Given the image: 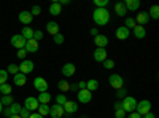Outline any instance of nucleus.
<instances>
[{"label": "nucleus", "mask_w": 159, "mask_h": 118, "mask_svg": "<svg viewBox=\"0 0 159 118\" xmlns=\"http://www.w3.org/2000/svg\"><path fill=\"white\" fill-rule=\"evenodd\" d=\"M92 19L97 26H105L110 21V11L107 8H96L92 13Z\"/></svg>", "instance_id": "1"}, {"label": "nucleus", "mask_w": 159, "mask_h": 118, "mask_svg": "<svg viewBox=\"0 0 159 118\" xmlns=\"http://www.w3.org/2000/svg\"><path fill=\"white\" fill-rule=\"evenodd\" d=\"M121 104H123V110H124V112H127V113H130V112H135V107H137V101H135L134 97L126 96V97L121 101Z\"/></svg>", "instance_id": "2"}, {"label": "nucleus", "mask_w": 159, "mask_h": 118, "mask_svg": "<svg viewBox=\"0 0 159 118\" xmlns=\"http://www.w3.org/2000/svg\"><path fill=\"white\" fill-rule=\"evenodd\" d=\"M135 110H137V113H139L140 116H143V115L150 113V112H151V102H150V101H147V99H143V101L137 102V107H135Z\"/></svg>", "instance_id": "3"}, {"label": "nucleus", "mask_w": 159, "mask_h": 118, "mask_svg": "<svg viewBox=\"0 0 159 118\" xmlns=\"http://www.w3.org/2000/svg\"><path fill=\"white\" fill-rule=\"evenodd\" d=\"M108 83H110V85H111V88H115V89H121V88L124 86V80H123V77H121V75H118V73L110 75Z\"/></svg>", "instance_id": "4"}, {"label": "nucleus", "mask_w": 159, "mask_h": 118, "mask_svg": "<svg viewBox=\"0 0 159 118\" xmlns=\"http://www.w3.org/2000/svg\"><path fill=\"white\" fill-rule=\"evenodd\" d=\"M18 69H19V72H21V73L27 75V73H30V72L34 70V62H32V61H29V59H24V61L18 65Z\"/></svg>", "instance_id": "5"}, {"label": "nucleus", "mask_w": 159, "mask_h": 118, "mask_svg": "<svg viewBox=\"0 0 159 118\" xmlns=\"http://www.w3.org/2000/svg\"><path fill=\"white\" fill-rule=\"evenodd\" d=\"M76 97H78V102L88 104V102H91V99H92V93H91V91H88V89H78Z\"/></svg>", "instance_id": "6"}, {"label": "nucleus", "mask_w": 159, "mask_h": 118, "mask_svg": "<svg viewBox=\"0 0 159 118\" xmlns=\"http://www.w3.org/2000/svg\"><path fill=\"white\" fill-rule=\"evenodd\" d=\"M62 75L65 77V78H69V77H73L75 75V72H76V67H75V64H72V62H67V64H64L62 65Z\"/></svg>", "instance_id": "7"}, {"label": "nucleus", "mask_w": 159, "mask_h": 118, "mask_svg": "<svg viewBox=\"0 0 159 118\" xmlns=\"http://www.w3.org/2000/svg\"><path fill=\"white\" fill-rule=\"evenodd\" d=\"M11 45L15 46V48H18V50H22L24 45H25V38H24L21 34L13 35V37H11Z\"/></svg>", "instance_id": "8"}, {"label": "nucleus", "mask_w": 159, "mask_h": 118, "mask_svg": "<svg viewBox=\"0 0 159 118\" xmlns=\"http://www.w3.org/2000/svg\"><path fill=\"white\" fill-rule=\"evenodd\" d=\"M34 86H35V89L40 91V93H45V91L48 89V82L45 80V78H42V77H37L34 80Z\"/></svg>", "instance_id": "9"}, {"label": "nucleus", "mask_w": 159, "mask_h": 118, "mask_svg": "<svg viewBox=\"0 0 159 118\" xmlns=\"http://www.w3.org/2000/svg\"><path fill=\"white\" fill-rule=\"evenodd\" d=\"M49 115H51L52 118H61V116H64V115H65L64 107H62V106H57V104H54V106L49 107Z\"/></svg>", "instance_id": "10"}, {"label": "nucleus", "mask_w": 159, "mask_h": 118, "mask_svg": "<svg viewBox=\"0 0 159 118\" xmlns=\"http://www.w3.org/2000/svg\"><path fill=\"white\" fill-rule=\"evenodd\" d=\"M24 50H25V53H37V51H38V42L34 40V38H30V40H25Z\"/></svg>", "instance_id": "11"}, {"label": "nucleus", "mask_w": 159, "mask_h": 118, "mask_svg": "<svg viewBox=\"0 0 159 118\" xmlns=\"http://www.w3.org/2000/svg\"><path fill=\"white\" fill-rule=\"evenodd\" d=\"M38 106H40V104H38V101L35 97H27L24 101V107L27 109L29 112H35L38 109Z\"/></svg>", "instance_id": "12"}, {"label": "nucleus", "mask_w": 159, "mask_h": 118, "mask_svg": "<svg viewBox=\"0 0 159 118\" xmlns=\"http://www.w3.org/2000/svg\"><path fill=\"white\" fill-rule=\"evenodd\" d=\"M92 58H94V61H97V62H103L105 59H107V50L105 48H96Z\"/></svg>", "instance_id": "13"}, {"label": "nucleus", "mask_w": 159, "mask_h": 118, "mask_svg": "<svg viewBox=\"0 0 159 118\" xmlns=\"http://www.w3.org/2000/svg\"><path fill=\"white\" fill-rule=\"evenodd\" d=\"M59 24L56 22V21H49V22H46V32L49 34V35H52V37H54V35H57L59 34Z\"/></svg>", "instance_id": "14"}, {"label": "nucleus", "mask_w": 159, "mask_h": 118, "mask_svg": "<svg viewBox=\"0 0 159 118\" xmlns=\"http://www.w3.org/2000/svg\"><path fill=\"white\" fill-rule=\"evenodd\" d=\"M94 43H96V46H97V48H105V46L108 45V38H107V35L99 34V35H96V37H94Z\"/></svg>", "instance_id": "15"}, {"label": "nucleus", "mask_w": 159, "mask_h": 118, "mask_svg": "<svg viewBox=\"0 0 159 118\" xmlns=\"http://www.w3.org/2000/svg\"><path fill=\"white\" fill-rule=\"evenodd\" d=\"M62 107H64V112H65V113L73 115V113L78 110V104H76V102H73V101H69V99H67V102H65Z\"/></svg>", "instance_id": "16"}, {"label": "nucleus", "mask_w": 159, "mask_h": 118, "mask_svg": "<svg viewBox=\"0 0 159 118\" xmlns=\"http://www.w3.org/2000/svg\"><path fill=\"white\" fill-rule=\"evenodd\" d=\"M32 15H30V11H27V10H22L21 13H19V16H18V19H19V22H22V24H30L32 22Z\"/></svg>", "instance_id": "17"}, {"label": "nucleus", "mask_w": 159, "mask_h": 118, "mask_svg": "<svg viewBox=\"0 0 159 118\" xmlns=\"http://www.w3.org/2000/svg\"><path fill=\"white\" fill-rule=\"evenodd\" d=\"M134 19H135V22L139 26H145V24H148V21H150V15H148V11H142V13H139L137 18H134Z\"/></svg>", "instance_id": "18"}, {"label": "nucleus", "mask_w": 159, "mask_h": 118, "mask_svg": "<svg viewBox=\"0 0 159 118\" xmlns=\"http://www.w3.org/2000/svg\"><path fill=\"white\" fill-rule=\"evenodd\" d=\"M129 34H130V31L126 29L124 26H121V27L116 29V38L118 40H126V38H129Z\"/></svg>", "instance_id": "19"}, {"label": "nucleus", "mask_w": 159, "mask_h": 118, "mask_svg": "<svg viewBox=\"0 0 159 118\" xmlns=\"http://www.w3.org/2000/svg\"><path fill=\"white\" fill-rule=\"evenodd\" d=\"M124 7H126V10H129V11H137V10L140 8V0H126Z\"/></svg>", "instance_id": "20"}, {"label": "nucleus", "mask_w": 159, "mask_h": 118, "mask_svg": "<svg viewBox=\"0 0 159 118\" xmlns=\"http://www.w3.org/2000/svg\"><path fill=\"white\" fill-rule=\"evenodd\" d=\"M132 32H134L135 38H145V37H147V29H145L143 26H139V24L132 29Z\"/></svg>", "instance_id": "21"}, {"label": "nucleus", "mask_w": 159, "mask_h": 118, "mask_svg": "<svg viewBox=\"0 0 159 118\" xmlns=\"http://www.w3.org/2000/svg\"><path fill=\"white\" fill-rule=\"evenodd\" d=\"M13 80H15V85H18V86H24L25 83H27V77H25L24 73H21V72H18L15 77H13Z\"/></svg>", "instance_id": "22"}, {"label": "nucleus", "mask_w": 159, "mask_h": 118, "mask_svg": "<svg viewBox=\"0 0 159 118\" xmlns=\"http://www.w3.org/2000/svg\"><path fill=\"white\" fill-rule=\"evenodd\" d=\"M62 13V7L57 3V2H52L51 5H49V15H52V16H59Z\"/></svg>", "instance_id": "23"}, {"label": "nucleus", "mask_w": 159, "mask_h": 118, "mask_svg": "<svg viewBox=\"0 0 159 118\" xmlns=\"http://www.w3.org/2000/svg\"><path fill=\"white\" fill-rule=\"evenodd\" d=\"M115 13L118 16H124L126 13H127V10H126V7H124V2H118V3H115Z\"/></svg>", "instance_id": "24"}, {"label": "nucleus", "mask_w": 159, "mask_h": 118, "mask_svg": "<svg viewBox=\"0 0 159 118\" xmlns=\"http://www.w3.org/2000/svg\"><path fill=\"white\" fill-rule=\"evenodd\" d=\"M86 89L88 91H96V89H99V80H96V78H91V80H88L86 82Z\"/></svg>", "instance_id": "25"}, {"label": "nucleus", "mask_w": 159, "mask_h": 118, "mask_svg": "<svg viewBox=\"0 0 159 118\" xmlns=\"http://www.w3.org/2000/svg\"><path fill=\"white\" fill-rule=\"evenodd\" d=\"M38 104H45V106H48V102L51 101V94L48 93V91H45V93H40V96L37 97Z\"/></svg>", "instance_id": "26"}, {"label": "nucleus", "mask_w": 159, "mask_h": 118, "mask_svg": "<svg viewBox=\"0 0 159 118\" xmlns=\"http://www.w3.org/2000/svg\"><path fill=\"white\" fill-rule=\"evenodd\" d=\"M21 35L25 38V40H30V38H34V31L29 27V26H25V27H22V32Z\"/></svg>", "instance_id": "27"}, {"label": "nucleus", "mask_w": 159, "mask_h": 118, "mask_svg": "<svg viewBox=\"0 0 159 118\" xmlns=\"http://www.w3.org/2000/svg\"><path fill=\"white\" fill-rule=\"evenodd\" d=\"M57 86H59V89L62 91V94L65 93V91H70V83H69L67 80H65V78H64V80H59Z\"/></svg>", "instance_id": "28"}, {"label": "nucleus", "mask_w": 159, "mask_h": 118, "mask_svg": "<svg viewBox=\"0 0 159 118\" xmlns=\"http://www.w3.org/2000/svg\"><path fill=\"white\" fill-rule=\"evenodd\" d=\"M148 15H150V18H153V19H159V7H157V5H153V7L150 8V11H148Z\"/></svg>", "instance_id": "29"}, {"label": "nucleus", "mask_w": 159, "mask_h": 118, "mask_svg": "<svg viewBox=\"0 0 159 118\" xmlns=\"http://www.w3.org/2000/svg\"><path fill=\"white\" fill-rule=\"evenodd\" d=\"M37 113H38V115H42V116H45V115L49 113V107L45 106V104H40L38 109H37Z\"/></svg>", "instance_id": "30"}, {"label": "nucleus", "mask_w": 159, "mask_h": 118, "mask_svg": "<svg viewBox=\"0 0 159 118\" xmlns=\"http://www.w3.org/2000/svg\"><path fill=\"white\" fill-rule=\"evenodd\" d=\"M135 26H137V22H135L134 18H126V21H124V27H126V29L130 31V29H134Z\"/></svg>", "instance_id": "31"}, {"label": "nucleus", "mask_w": 159, "mask_h": 118, "mask_svg": "<svg viewBox=\"0 0 159 118\" xmlns=\"http://www.w3.org/2000/svg\"><path fill=\"white\" fill-rule=\"evenodd\" d=\"M10 109V112H11V115H19V112H21V106L18 102H13L11 106L8 107Z\"/></svg>", "instance_id": "32"}, {"label": "nucleus", "mask_w": 159, "mask_h": 118, "mask_svg": "<svg viewBox=\"0 0 159 118\" xmlns=\"http://www.w3.org/2000/svg\"><path fill=\"white\" fill-rule=\"evenodd\" d=\"M0 93H2L3 96H10V94H11V86H10L8 83L0 85Z\"/></svg>", "instance_id": "33"}, {"label": "nucleus", "mask_w": 159, "mask_h": 118, "mask_svg": "<svg viewBox=\"0 0 159 118\" xmlns=\"http://www.w3.org/2000/svg\"><path fill=\"white\" fill-rule=\"evenodd\" d=\"M0 102H2V106L10 107V106H11V104L15 102V101H13V97H11V94H10V96H3L2 99H0Z\"/></svg>", "instance_id": "34"}, {"label": "nucleus", "mask_w": 159, "mask_h": 118, "mask_svg": "<svg viewBox=\"0 0 159 118\" xmlns=\"http://www.w3.org/2000/svg\"><path fill=\"white\" fill-rule=\"evenodd\" d=\"M7 72H8V73H11L13 77H15V75H16V73L19 72V69H18V65H16V64H10V65H8V70H7Z\"/></svg>", "instance_id": "35"}, {"label": "nucleus", "mask_w": 159, "mask_h": 118, "mask_svg": "<svg viewBox=\"0 0 159 118\" xmlns=\"http://www.w3.org/2000/svg\"><path fill=\"white\" fill-rule=\"evenodd\" d=\"M8 80V72L7 70H0V85H5Z\"/></svg>", "instance_id": "36"}, {"label": "nucleus", "mask_w": 159, "mask_h": 118, "mask_svg": "<svg viewBox=\"0 0 159 118\" xmlns=\"http://www.w3.org/2000/svg\"><path fill=\"white\" fill-rule=\"evenodd\" d=\"M94 5L96 8H105L108 5V0H94Z\"/></svg>", "instance_id": "37"}, {"label": "nucleus", "mask_w": 159, "mask_h": 118, "mask_svg": "<svg viewBox=\"0 0 159 118\" xmlns=\"http://www.w3.org/2000/svg\"><path fill=\"white\" fill-rule=\"evenodd\" d=\"M56 102H57V106H64V104L67 102V97H65V94H57V96H56Z\"/></svg>", "instance_id": "38"}, {"label": "nucleus", "mask_w": 159, "mask_h": 118, "mask_svg": "<svg viewBox=\"0 0 159 118\" xmlns=\"http://www.w3.org/2000/svg\"><path fill=\"white\" fill-rule=\"evenodd\" d=\"M30 15L32 16H38V15H42V8H40L38 5H34L32 10H30Z\"/></svg>", "instance_id": "39"}, {"label": "nucleus", "mask_w": 159, "mask_h": 118, "mask_svg": "<svg viewBox=\"0 0 159 118\" xmlns=\"http://www.w3.org/2000/svg\"><path fill=\"white\" fill-rule=\"evenodd\" d=\"M103 67L105 69H113L115 67V61L113 59H105L103 61Z\"/></svg>", "instance_id": "40"}, {"label": "nucleus", "mask_w": 159, "mask_h": 118, "mask_svg": "<svg viewBox=\"0 0 159 118\" xmlns=\"http://www.w3.org/2000/svg\"><path fill=\"white\" fill-rule=\"evenodd\" d=\"M30 113H32V112H29V110L25 109V107H21L19 116H21V118H29V116H30Z\"/></svg>", "instance_id": "41"}, {"label": "nucleus", "mask_w": 159, "mask_h": 118, "mask_svg": "<svg viewBox=\"0 0 159 118\" xmlns=\"http://www.w3.org/2000/svg\"><path fill=\"white\" fill-rule=\"evenodd\" d=\"M42 38H43V32L42 31H34V40H42Z\"/></svg>", "instance_id": "42"}, {"label": "nucleus", "mask_w": 159, "mask_h": 118, "mask_svg": "<svg viewBox=\"0 0 159 118\" xmlns=\"http://www.w3.org/2000/svg\"><path fill=\"white\" fill-rule=\"evenodd\" d=\"M54 43H57V45L64 43V35H62V34H57V35H54Z\"/></svg>", "instance_id": "43"}, {"label": "nucleus", "mask_w": 159, "mask_h": 118, "mask_svg": "<svg viewBox=\"0 0 159 118\" xmlns=\"http://www.w3.org/2000/svg\"><path fill=\"white\" fill-rule=\"evenodd\" d=\"M116 96H118L119 99H124V97H126V89H123V88L118 89V91H116Z\"/></svg>", "instance_id": "44"}, {"label": "nucleus", "mask_w": 159, "mask_h": 118, "mask_svg": "<svg viewBox=\"0 0 159 118\" xmlns=\"http://www.w3.org/2000/svg\"><path fill=\"white\" fill-rule=\"evenodd\" d=\"M124 113H126V112H124L123 109H116V112H115V116H116V118H124Z\"/></svg>", "instance_id": "45"}, {"label": "nucleus", "mask_w": 159, "mask_h": 118, "mask_svg": "<svg viewBox=\"0 0 159 118\" xmlns=\"http://www.w3.org/2000/svg\"><path fill=\"white\" fill-rule=\"evenodd\" d=\"M25 54H27V53H25V50H24V48L18 51V58H19V59H22V61H24V58H25Z\"/></svg>", "instance_id": "46"}, {"label": "nucleus", "mask_w": 159, "mask_h": 118, "mask_svg": "<svg viewBox=\"0 0 159 118\" xmlns=\"http://www.w3.org/2000/svg\"><path fill=\"white\" fill-rule=\"evenodd\" d=\"M127 118H142V116H140L137 112H130V113L127 115Z\"/></svg>", "instance_id": "47"}, {"label": "nucleus", "mask_w": 159, "mask_h": 118, "mask_svg": "<svg viewBox=\"0 0 159 118\" xmlns=\"http://www.w3.org/2000/svg\"><path fill=\"white\" fill-rule=\"evenodd\" d=\"M2 113H3L7 118H10V116H11V112H10V109H8V107H7V109H3V112H2Z\"/></svg>", "instance_id": "48"}, {"label": "nucleus", "mask_w": 159, "mask_h": 118, "mask_svg": "<svg viewBox=\"0 0 159 118\" xmlns=\"http://www.w3.org/2000/svg\"><path fill=\"white\" fill-rule=\"evenodd\" d=\"M78 89H86V82H80L78 83Z\"/></svg>", "instance_id": "49"}, {"label": "nucleus", "mask_w": 159, "mask_h": 118, "mask_svg": "<svg viewBox=\"0 0 159 118\" xmlns=\"http://www.w3.org/2000/svg\"><path fill=\"white\" fill-rule=\"evenodd\" d=\"M29 118H43V116H42V115H38V113H37V112H32V113H30V116H29Z\"/></svg>", "instance_id": "50"}, {"label": "nucleus", "mask_w": 159, "mask_h": 118, "mask_svg": "<svg viewBox=\"0 0 159 118\" xmlns=\"http://www.w3.org/2000/svg\"><path fill=\"white\" fill-rule=\"evenodd\" d=\"M91 35H92V37L99 35V32H97V29H96V27H94V29H91Z\"/></svg>", "instance_id": "51"}, {"label": "nucleus", "mask_w": 159, "mask_h": 118, "mask_svg": "<svg viewBox=\"0 0 159 118\" xmlns=\"http://www.w3.org/2000/svg\"><path fill=\"white\" fill-rule=\"evenodd\" d=\"M57 3H59V5L62 7V5H69L70 2H69V0H61V2H57Z\"/></svg>", "instance_id": "52"}, {"label": "nucleus", "mask_w": 159, "mask_h": 118, "mask_svg": "<svg viewBox=\"0 0 159 118\" xmlns=\"http://www.w3.org/2000/svg\"><path fill=\"white\" fill-rule=\"evenodd\" d=\"M142 118H156V116H154V115H153V113L150 112V113H147V115H143Z\"/></svg>", "instance_id": "53"}, {"label": "nucleus", "mask_w": 159, "mask_h": 118, "mask_svg": "<svg viewBox=\"0 0 159 118\" xmlns=\"http://www.w3.org/2000/svg\"><path fill=\"white\" fill-rule=\"evenodd\" d=\"M116 109H123V104H121V102H116V104H115V110H116Z\"/></svg>", "instance_id": "54"}, {"label": "nucleus", "mask_w": 159, "mask_h": 118, "mask_svg": "<svg viewBox=\"0 0 159 118\" xmlns=\"http://www.w3.org/2000/svg\"><path fill=\"white\" fill-rule=\"evenodd\" d=\"M75 89H78V85H76V83L70 85V91H75Z\"/></svg>", "instance_id": "55"}, {"label": "nucleus", "mask_w": 159, "mask_h": 118, "mask_svg": "<svg viewBox=\"0 0 159 118\" xmlns=\"http://www.w3.org/2000/svg\"><path fill=\"white\" fill-rule=\"evenodd\" d=\"M3 112V106H2V102H0V113Z\"/></svg>", "instance_id": "56"}, {"label": "nucleus", "mask_w": 159, "mask_h": 118, "mask_svg": "<svg viewBox=\"0 0 159 118\" xmlns=\"http://www.w3.org/2000/svg\"><path fill=\"white\" fill-rule=\"evenodd\" d=\"M10 118H21V116H19V115H11Z\"/></svg>", "instance_id": "57"}]
</instances>
